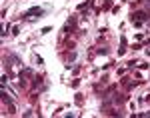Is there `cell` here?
<instances>
[{"label":"cell","instance_id":"obj_1","mask_svg":"<svg viewBox=\"0 0 150 118\" xmlns=\"http://www.w3.org/2000/svg\"><path fill=\"white\" fill-rule=\"evenodd\" d=\"M42 8H32V10H28L26 12V14H24V16H34V14H38V16H40V14H42Z\"/></svg>","mask_w":150,"mask_h":118}]
</instances>
